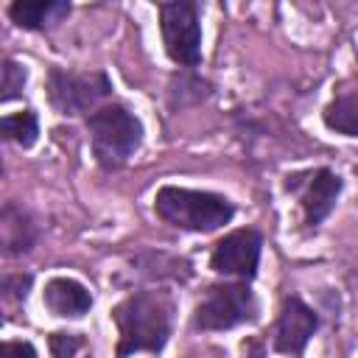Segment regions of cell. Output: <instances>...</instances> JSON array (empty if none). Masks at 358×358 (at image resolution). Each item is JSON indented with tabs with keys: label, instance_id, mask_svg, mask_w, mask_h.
I'll return each instance as SVG.
<instances>
[{
	"label": "cell",
	"instance_id": "1",
	"mask_svg": "<svg viewBox=\"0 0 358 358\" xmlns=\"http://www.w3.org/2000/svg\"><path fill=\"white\" fill-rule=\"evenodd\" d=\"M115 322L120 333V358L131 352H159L171 333V302L157 291L131 294L115 308Z\"/></svg>",
	"mask_w": 358,
	"mask_h": 358
},
{
	"label": "cell",
	"instance_id": "2",
	"mask_svg": "<svg viewBox=\"0 0 358 358\" xmlns=\"http://www.w3.org/2000/svg\"><path fill=\"white\" fill-rule=\"evenodd\" d=\"M154 210L165 224L190 229V232H213L235 215L232 204L224 196L207 193V190L173 187V185H165L157 190Z\"/></svg>",
	"mask_w": 358,
	"mask_h": 358
},
{
	"label": "cell",
	"instance_id": "3",
	"mask_svg": "<svg viewBox=\"0 0 358 358\" xmlns=\"http://www.w3.org/2000/svg\"><path fill=\"white\" fill-rule=\"evenodd\" d=\"M92 151L103 168H120L143 140V123L120 103L103 106L87 117Z\"/></svg>",
	"mask_w": 358,
	"mask_h": 358
},
{
	"label": "cell",
	"instance_id": "4",
	"mask_svg": "<svg viewBox=\"0 0 358 358\" xmlns=\"http://www.w3.org/2000/svg\"><path fill=\"white\" fill-rule=\"evenodd\" d=\"M255 296L246 282H227L213 285L207 296L196 305L193 324L199 330H229L235 324H243L255 319Z\"/></svg>",
	"mask_w": 358,
	"mask_h": 358
},
{
	"label": "cell",
	"instance_id": "5",
	"mask_svg": "<svg viewBox=\"0 0 358 358\" xmlns=\"http://www.w3.org/2000/svg\"><path fill=\"white\" fill-rule=\"evenodd\" d=\"M159 25L162 42L168 56L176 64L193 67L201 62V28H199V8L193 3L176 0L159 6Z\"/></svg>",
	"mask_w": 358,
	"mask_h": 358
},
{
	"label": "cell",
	"instance_id": "6",
	"mask_svg": "<svg viewBox=\"0 0 358 358\" xmlns=\"http://www.w3.org/2000/svg\"><path fill=\"white\" fill-rule=\"evenodd\" d=\"M112 92V84L103 73H64L50 70L48 76V95L50 103L62 115H78L95 106L101 98Z\"/></svg>",
	"mask_w": 358,
	"mask_h": 358
},
{
	"label": "cell",
	"instance_id": "7",
	"mask_svg": "<svg viewBox=\"0 0 358 358\" xmlns=\"http://www.w3.org/2000/svg\"><path fill=\"white\" fill-rule=\"evenodd\" d=\"M285 187L299 196V204L305 210V221L310 227H316L330 215V210H333V204H336V199L341 193V179L333 171L319 168V171L288 176Z\"/></svg>",
	"mask_w": 358,
	"mask_h": 358
},
{
	"label": "cell",
	"instance_id": "8",
	"mask_svg": "<svg viewBox=\"0 0 358 358\" xmlns=\"http://www.w3.org/2000/svg\"><path fill=\"white\" fill-rule=\"evenodd\" d=\"M260 235L255 229H235L227 238H221L210 255V266L218 274H235L243 280H252L260 260Z\"/></svg>",
	"mask_w": 358,
	"mask_h": 358
},
{
	"label": "cell",
	"instance_id": "9",
	"mask_svg": "<svg viewBox=\"0 0 358 358\" xmlns=\"http://www.w3.org/2000/svg\"><path fill=\"white\" fill-rule=\"evenodd\" d=\"M316 327H319L316 313L299 296H288L282 302V310H280V319H277V327H274V347L280 352L296 355V352L305 350V344L310 341Z\"/></svg>",
	"mask_w": 358,
	"mask_h": 358
},
{
	"label": "cell",
	"instance_id": "10",
	"mask_svg": "<svg viewBox=\"0 0 358 358\" xmlns=\"http://www.w3.org/2000/svg\"><path fill=\"white\" fill-rule=\"evenodd\" d=\"M42 302L50 313L56 316H70V319H78L84 316L90 308H92V296L90 291L70 280V277H56L45 285V294H42Z\"/></svg>",
	"mask_w": 358,
	"mask_h": 358
},
{
	"label": "cell",
	"instance_id": "11",
	"mask_svg": "<svg viewBox=\"0 0 358 358\" xmlns=\"http://www.w3.org/2000/svg\"><path fill=\"white\" fill-rule=\"evenodd\" d=\"M8 14L20 28H50L70 14V3H64V0H20V3H11Z\"/></svg>",
	"mask_w": 358,
	"mask_h": 358
},
{
	"label": "cell",
	"instance_id": "12",
	"mask_svg": "<svg viewBox=\"0 0 358 358\" xmlns=\"http://www.w3.org/2000/svg\"><path fill=\"white\" fill-rule=\"evenodd\" d=\"M3 246L8 255H20V252H28L36 241V227L31 224V218L14 207V204H6L3 207Z\"/></svg>",
	"mask_w": 358,
	"mask_h": 358
},
{
	"label": "cell",
	"instance_id": "13",
	"mask_svg": "<svg viewBox=\"0 0 358 358\" xmlns=\"http://www.w3.org/2000/svg\"><path fill=\"white\" fill-rule=\"evenodd\" d=\"M324 123H327V129H333L338 134L358 137V87L341 92L338 98H333L327 103Z\"/></svg>",
	"mask_w": 358,
	"mask_h": 358
},
{
	"label": "cell",
	"instance_id": "14",
	"mask_svg": "<svg viewBox=\"0 0 358 358\" xmlns=\"http://www.w3.org/2000/svg\"><path fill=\"white\" fill-rule=\"evenodd\" d=\"M0 131H3L6 140H14V143H20L22 148H28V145L36 143L39 123H36V115H34V112H17V115H6V117H3Z\"/></svg>",
	"mask_w": 358,
	"mask_h": 358
},
{
	"label": "cell",
	"instance_id": "15",
	"mask_svg": "<svg viewBox=\"0 0 358 358\" xmlns=\"http://www.w3.org/2000/svg\"><path fill=\"white\" fill-rule=\"evenodd\" d=\"M22 84H25V70L11 59L3 62V101H11L22 90Z\"/></svg>",
	"mask_w": 358,
	"mask_h": 358
},
{
	"label": "cell",
	"instance_id": "16",
	"mask_svg": "<svg viewBox=\"0 0 358 358\" xmlns=\"http://www.w3.org/2000/svg\"><path fill=\"white\" fill-rule=\"evenodd\" d=\"M0 358H36V350L28 341H6L0 347Z\"/></svg>",
	"mask_w": 358,
	"mask_h": 358
}]
</instances>
